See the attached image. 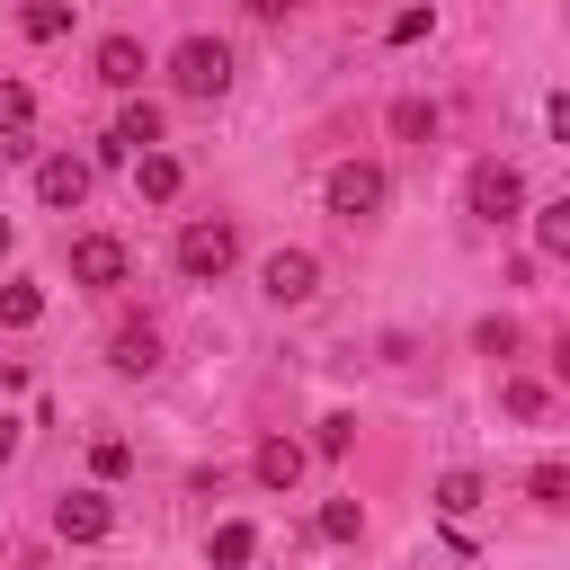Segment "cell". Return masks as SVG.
Returning a JSON list of instances; mask_svg holds the SVG:
<instances>
[{
  "label": "cell",
  "instance_id": "6da1fadb",
  "mask_svg": "<svg viewBox=\"0 0 570 570\" xmlns=\"http://www.w3.org/2000/svg\"><path fill=\"white\" fill-rule=\"evenodd\" d=\"M169 89L196 98V107L223 98V89H232V45H223V36H187V45L169 53Z\"/></svg>",
  "mask_w": 570,
  "mask_h": 570
},
{
  "label": "cell",
  "instance_id": "7a4b0ae2",
  "mask_svg": "<svg viewBox=\"0 0 570 570\" xmlns=\"http://www.w3.org/2000/svg\"><path fill=\"white\" fill-rule=\"evenodd\" d=\"M463 214L490 223V232L517 223V214H525V178H517L508 160H472V178H463Z\"/></svg>",
  "mask_w": 570,
  "mask_h": 570
},
{
  "label": "cell",
  "instance_id": "3957f363",
  "mask_svg": "<svg viewBox=\"0 0 570 570\" xmlns=\"http://www.w3.org/2000/svg\"><path fill=\"white\" fill-rule=\"evenodd\" d=\"M232 258H240V232H232L223 214L178 232V276H187V285H214V276H232Z\"/></svg>",
  "mask_w": 570,
  "mask_h": 570
},
{
  "label": "cell",
  "instance_id": "277c9868",
  "mask_svg": "<svg viewBox=\"0 0 570 570\" xmlns=\"http://www.w3.org/2000/svg\"><path fill=\"white\" fill-rule=\"evenodd\" d=\"M383 196H392V178H383L374 160H338V169H330V214H338V223L383 214Z\"/></svg>",
  "mask_w": 570,
  "mask_h": 570
},
{
  "label": "cell",
  "instance_id": "5b68a950",
  "mask_svg": "<svg viewBox=\"0 0 570 570\" xmlns=\"http://www.w3.org/2000/svg\"><path fill=\"white\" fill-rule=\"evenodd\" d=\"M258 294H267L276 312H294V303H312V294H321V258H312V249H276V258L258 267Z\"/></svg>",
  "mask_w": 570,
  "mask_h": 570
},
{
  "label": "cell",
  "instance_id": "8992f818",
  "mask_svg": "<svg viewBox=\"0 0 570 570\" xmlns=\"http://www.w3.org/2000/svg\"><path fill=\"white\" fill-rule=\"evenodd\" d=\"M53 534H62V543H107V534H116L107 490H71V499H53Z\"/></svg>",
  "mask_w": 570,
  "mask_h": 570
},
{
  "label": "cell",
  "instance_id": "52a82bcc",
  "mask_svg": "<svg viewBox=\"0 0 570 570\" xmlns=\"http://www.w3.org/2000/svg\"><path fill=\"white\" fill-rule=\"evenodd\" d=\"M36 196H45L53 214H80V205H89V160H71V151L36 160Z\"/></svg>",
  "mask_w": 570,
  "mask_h": 570
},
{
  "label": "cell",
  "instance_id": "ba28073f",
  "mask_svg": "<svg viewBox=\"0 0 570 570\" xmlns=\"http://www.w3.org/2000/svg\"><path fill=\"white\" fill-rule=\"evenodd\" d=\"M125 267H134V258H125L116 232H80V240H71V276H80V285H125Z\"/></svg>",
  "mask_w": 570,
  "mask_h": 570
},
{
  "label": "cell",
  "instance_id": "9c48e42d",
  "mask_svg": "<svg viewBox=\"0 0 570 570\" xmlns=\"http://www.w3.org/2000/svg\"><path fill=\"white\" fill-rule=\"evenodd\" d=\"M89 71H98V89H116V98H134V89H142V71H151V62H142V45H134V36H107V45H98V62H89Z\"/></svg>",
  "mask_w": 570,
  "mask_h": 570
},
{
  "label": "cell",
  "instance_id": "30bf717a",
  "mask_svg": "<svg viewBox=\"0 0 570 570\" xmlns=\"http://www.w3.org/2000/svg\"><path fill=\"white\" fill-rule=\"evenodd\" d=\"M107 365H116V374H134V383H142V374H160V330H151V321H125V330L107 338Z\"/></svg>",
  "mask_w": 570,
  "mask_h": 570
},
{
  "label": "cell",
  "instance_id": "8fae6325",
  "mask_svg": "<svg viewBox=\"0 0 570 570\" xmlns=\"http://www.w3.org/2000/svg\"><path fill=\"white\" fill-rule=\"evenodd\" d=\"M249 481H258V490H294V481H303V445H294V436H258Z\"/></svg>",
  "mask_w": 570,
  "mask_h": 570
},
{
  "label": "cell",
  "instance_id": "7c38bea8",
  "mask_svg": "<svg viewBox=\"0 0 570 570\" xmlns=\"http://www.w3.org/2000/svg\"><path fill=\"white\" fill-rule=\"evenodd\" d=\"M205 561H214V570H249V561H258V525H249V517H223V525L205 534Z\"/></svg>",
  "mask_w": 570,
  "mask_h": 570
},
{
  "label": "cell",
  "instance_id": "4fadbf2b",
  "mask_svg": "<svg viewBox=\"0 0 570 570\" xmlns=\"http://www.w3.org/2000/svg\"><path fill=\"white\" fill-rule=\"evenodd\" d=\"M178 178H187V169H178L169 151H134V196H151V205H169V196H178Z\"/></svg>",
  "mask_w": 570,
  "mask_h": 570
},
{
  "label": "cell",
  "instance_id": "5bb4252c",
  "mask_svg": "<svg viewBox=\"0 0 570 570\" xmlns=\"http://www.w3.org/2000/svg\"><path fill=\"white\" fill-rule=\"evenodd\" d=\"M472 508H481V472H472V463H454V472L436 481V517H445V525H463Z\"/></svg>",
  "mask_w": 570,
  "mask_h": 570
},
{
  "label": "cell",
  "instance_id": "9a60e30c",
  "mask_svg": "<svg viewBox=\"0 0 570 570\" xmlns=\"http://www.w3.org/2000/svg\"><path fill=\"white\" fill-rule=\"evenodd\" d=\"M18 36H27V45L71 36V0H27V9H18Z\"/></svg>",
  "mask_w": 570,
  "mask_h": 570
},
{
  "label": "cell",
  "instance_id": "2e32d148",
  "mask_svg": "<svg viewBox=\"0 0 570 570\" xmlns=\"http://www.w3.org/2000/svg\"><path fill=\"white\" fill-rule=\"evenodd\" d=\"M36 321H45V285L9 276V285H0V330H36Z\"/></svg>",
  "mask_w": 570,
  "mask_h": 570
},
{
  "label": "cell",
  "instance_id": "e0dca14e",
  "mask_svg": "<svg viewBox=\"0 0 570 570\" xmlns=\"http://www.w3.org/2000/svg\"><path fill=\"white\" fill-rule=\"evenodd\" d=\"M436 125H445L436 98H392V134H401V142H436Z\"/></svg>",
  "mask_w": 570,
  "mask_h": 570
},
{
  "label": "cell",
  "instance_id": "ac0fdd59",
  "mask_svg": "<svg viewBox=\"0 0 570 570\" xmlns=\"http://www.w3.org/2000/svg\"><path fill=\"white\" fill-rule=\"evenodd\" d=\"M534 249H543V258H570V196L534 205Z\"/></svg>",
  "mask_w": 570,
  "mask_h": 570
},
{
  "label": "cell",
  "instance_id": "d6986e66",
  "mask_svg": "<svg viewBox=\"0 0 570 570\" xmlns=\"http://www.w3.org/2000/svg\"><path fill=\"white\" fill-rule=\"evenodd\" d=\"M312 534H321V543H356V534H365V508H356V499H321V525H312Z\"/></svg>",
  "mask_w": 570,
  "mask_h": 570
},
{
  "label": "cell",
  "instance_id": "ffe728a7",
  "mask_svg": "<svg viewBox=\"0 0 570 570\" xmlns=\"http://www.w3.org/2000/svg\"><path fill=\"white\" fill-rule=\"evenodd\" d=\"M27 125H36V89L0 71V142H9V134H27Z\"/></svg>",
  "mask_w": 570,
  "mask_h": 570
},
{
  "label": "cell",
  "instance_id": "44dd1931",
  "mask_svg": "<svg viewBox=\"0 0 570 570\" xmlns=\"http://www.w3.org/2000/svg\"><path fill=\"white\" fill-rule=\"evenodd\" d=\"M347 445H356V419H347V410H330V419L312 428V445H303V454H330V463H338Z\"/></svg>",
  "mask_w": 570,
  "mask_h": 570
},
{
  "label": "cell",
  "instance_id": "7402d4cb",
  "mask_svg": "<svg viewBox=\"0 0 570 570\" xmlns=\"http://www.w3.org/2000/svg\"><path fill=\"white\" fill-rule=\"evenodd\" d=\"M472 347H481V356H499V365H508V356H517V321H508V312H490V321H481V330H472Z\"/></svg>",
  "mask_w": 570,
  "mask_h": 570
},
{
  "label": "cell",
  "instance_id": "603a6c76",
  "mask_svg": "<svg viewBox=\"0 0 570 570\" xmlns=\"http://www.w3.org/2000/svg\"><path fill=\"white\" fill-rule=\"evenodd\" d=\"M89 472H98V481H125V472H134V445H125V436H98V445H89Z\"/></svg>",
  "mask_w": 570,
  "mask_h": 570
},
{
  "label": "cell",
  "instance_id": "cb8c5ba5",
  "mask_svg": "<svg viewBox=\"0 0 570 570\" xmlns=\"http://www.w3.org/2000/svg\"><path fill=\"white\" fill-rule=\"evenodd\" d=\"M499 401H508V410H517V419H543V410H552V392H543V383H534V374H517V383H508V392H499Z\"/></svg>",
  "mask_w": 570,
  "mask_h": 570
},
{
  "label": "cell",
  "instance_id": "d4e9b609",
  "mask_svg": "<svg viewBox=\"0 0 570 570\" xmlns=\"http://www.w3.org/2000/svg\"><path fill=\"white\" fill-rule=\"evenodd\" d=\"M525 490H534V508H570V472H561V463H534Z\"/></svg>",
  "mask_w": 570,
  "mask_h": 570
},
{
  "label": "cell",
  "instance_id": "484cf974",
  "mask_svg": "<svg viewBox=\"0 0 570 570\" xmlns=\"http://www.w3.org/2000/svg\"><path fill=\"white\" fill-rule=\"evenodd\" d=\"M428 27H436V9H428V0H419V9H401V18H392V45H419V36H428Z\"/></svg>",
  "mask_w": 570,
  "mask_h": 570
},
{
  "label": "cell",
  "instance_id": "4316f807",
  "mask_svg": "<svg viewBox=\"0 0 570 570\" xmlns=\"http://www.w3.org/2000/svg\"><path fill=\"white\" fill-rule=\"evenodd\" d=\"M240 9H249L258 27H276V18H294V0H240Z\"/></svg>",
  "mask_w": 570,
  "mask_h": 570
},
{
  "label": "cell",
  "instance_id": "83f0119b",
  "mask_svg": "<svg viewBox=\"0 0 570 570\" xmlns=\"http://www.w3.org/2000/svg\"><path fill=\"white\" fill-rule=\"evenodd\" d=\"M9 454H18V419H0V463H9Z\"/></svg>",
  "mask_w": 570,
  "mask_h": 570
},
{
  "label": "cell",
  "instance_id": "f1b7e54d",
  "mask_svg": "<svg viewBox=\"0 0 570 570\" xmlns=\"http://www.w3.org/2000/svg\"><path fill=\"white\" fill-rule=\"evenodd\" d=\"M9 240H18V232H9V214H0V258H9Z\"/></svg>",
  "mask_w": 570,
  "mask_h": 570
}]
</instances>
